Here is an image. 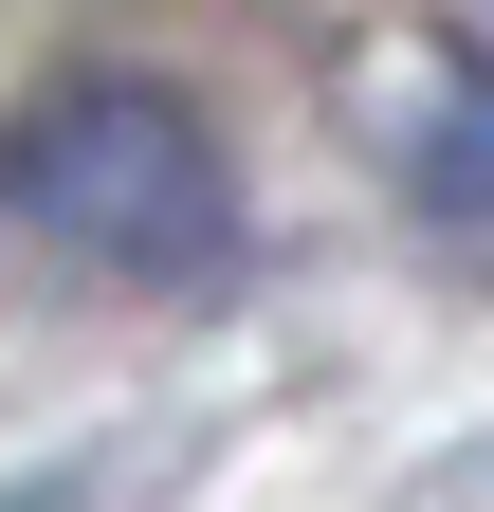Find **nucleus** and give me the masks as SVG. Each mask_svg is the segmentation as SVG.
Returning <instances> with one entry per match:
<instances>
[{
  "label": "nucleus",
  "mask_w": 494,
  "mask_h": 512,
  "mask_svg": "<svg viewBox=\"0 0 494 512\" xmlns=\"http://www.w3.org/2000/svg\"><path fill=\"white\" fill-rule=\"evenodd\" d=\"M0 202H19L37 256H74L110 293H202L238 256V183L202 147V110L147 92V74H74L0 128Z\"/></svg>",
  "instance_id": "1"
},
{
  "label": "nucleus",
  "mask_w": 494,
  "mask_h": 512,
  "mask_svg": "<svg viewBox=\"0 0 494 512\" xmlns=\"http://www.w3.org/2000/svg\"><path fill=\"white\" fill-rule=\"evenodd\" d=\"M421 183H440L458 220H494V74H458L440 110H421Z\"/></svg>",
  "instance_id": "2"
}]
</instances>
